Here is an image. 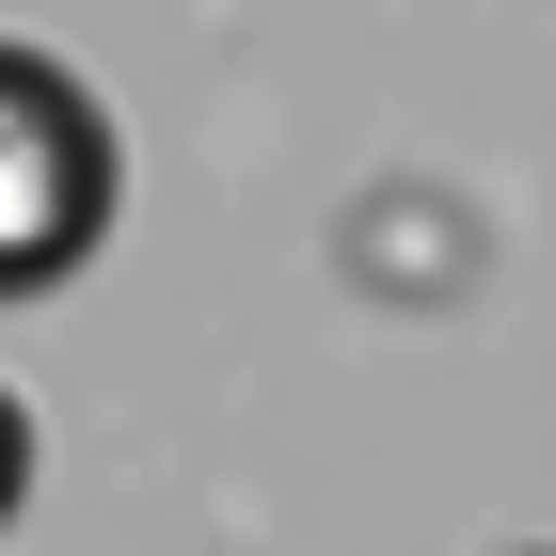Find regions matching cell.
<instances>
[{
  "instance_id": "obj_1",
  "label": "cell",
  "mask_w": 556,
  "mask_h": 556,
  "mask_svg": "<svg viewBox=\"0 0 556 556\" xmlns=\"http://www.w3.org/2000/svg\"><path fill=\"white\" fill-rule=\"evenodd\" d=\"M0 302H48L64 270L112 239V191H128V143H112V112L80 96V64L64 48H16L0 64Z\"/></svg>"
},
{
  "instance_id": "obj_2",
  "label": "cell",
  "mask_w": 556,
  "mask_h": 556,
  "mask_svg": "<svg viewBox=\"0 0 556 556\" xmlns=\"http://www.w3.org/2000/svg\"><path fill=\"white\" fill-rule=\"evenodd\" d=\"M509 556H556V541H509Z\"/></svg>"
}]
</instances>
